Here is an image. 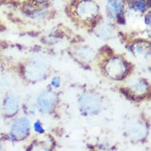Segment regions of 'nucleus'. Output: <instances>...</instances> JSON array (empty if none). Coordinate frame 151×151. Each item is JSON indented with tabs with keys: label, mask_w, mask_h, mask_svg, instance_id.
I'll list each match as a JSON object with an SVG mask.
<instances>
[{
	"label": "nucleus",
	"mask_w": 151,
	"mask_h": 151,
	"mask_svg": "<svg viewBox=\"0 0 151 151\" xmlns=\"http://www.w3.org/2000/svg\"><path fill=\"white\" fill-rule=\"evenodd\" d=\"M29 127V123L27 120L24 119H19L13 125L12 134L17 139H23L28 134Z\"/></svg>",
	"instance_id": "f257e3e1"
},
{
	"label": "nucleus",
	"mask_w": 151,
	"mask_h": 151,
	"mask_svg": "<svg viewBox=\"0 0 151 151\" xmlns=\"http://www.w3.org/2000/svg\"><path fill=\"white\" fill-rule=\"evenodd\" d=\"M52 95L49 93H44L40 96L38 100V104L40 109L45 111H47L51 109L52 106Z\"/></svg>",
	"instance_id": "f03ea898"
},
{
	"label": "nucleus",
	"mask_w": 151,
	"mask_h": 151,
	"mask_svg": "<svg viewBox=\"0 0 151 151\" xmlns=\"http://www.w3.org/2000/svg\"><path fill=\"white\" fill-rule=\"evenodd\" d=\"M17 107H18V103L16 98L12 96L7 98L5 104V109L6 112L9 115H13V114H15L17 111Z\"/></svg>",
	"instance_id": "7ed1b4c3"
},
{
	"label": "nucleus",
	"mask_w": 151,
	"mask_h": 151,
	"mask_svg": "<svg viewBox=\"0 0 151 151\" xmlns=\"http://www.w3.org/2000/svg\"><path fill=\"white\" fill-rule=\"evenodd\" d=\"M41 73L42 70H40L39 68L34 66L31 68L28 69V75H29V76H32L34 78H37L41 76Z\"/></svg>",
	"instance_id": "20e7f679"
},
{
	"label": "nucleus",
	"mask_w": 151,
	"mask_h": 151,
	"mask_svg": "<svg viewBox=\"0 0 151 151\" xmlns=\"http://www.w3.org/2000/svg\"><path fill=\"white\" fill-rule=\"evenodd\" d=\"M34 127L36 132H43V129L42 128L41 125H40L39 122H37V123H35Z\"/></svg>",
	"instance_id": "39448f33"
},
{
	"label": "nucleus",
	"mask_w": 151,
	"mask_h": 151,
	"mask_svg": "<svg viewBox=\"0 0 151 151\" xmlns=\"http://www.w3.org/2000/svg\"><path fill=\"white\" fill-rule=\"evenodd\" d=\"M52 85H54L55 87L59 86V79L55 77V78L52 80Z\"/></svg>",
	"instance_id": "423d86ee"
}]
</instances>
